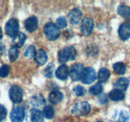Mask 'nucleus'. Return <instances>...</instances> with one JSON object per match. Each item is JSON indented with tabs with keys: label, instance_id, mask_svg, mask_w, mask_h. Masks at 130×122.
<instances>
[{
	"label": "nucleus",
	"instance_id": "nucleus-35",
	"mask_svg": "<svg viewBox=\"0 0 130 122\" xmlns=\"http://www.w3.org/2000/svg\"><path fill=\"white\" fill-rule=\"evenodd\" d=\"M3 38V32H2V29L1 27H0V39H2Z\"/></svg>",
	"mask_w": 130,
	"mask_h": 122
},
{
	"label": "nucleus",
	"instance_id": "nucleus-36",
	"mask_svg": "<svg viewBox=\"0 0 130 122\" xmlns=\"http://www.w3.org/2000/svg\"><path fill=\"white\" fill-rule=\"evenodd\" d=\"M97 122H102V121H97Z\"/></svg>",
	"mask_w": 130,
	"mask_h": 122
},
{
	"label": "nucleus",
	"instance_id": "nucleus-32",
	"mask_svg": "<svg viewBox=\"0 0 130 122\" xmlns=\"http://www.w3.org/2000/svg\"><path fill=\"white\" fill-rule=\"evenodd\" d=\"M57 25L58 27L60 29L65 28L67 25V22L66 18L63 16H60L57 19Z\"/></svg>",
	"mask_w": 130,
	"mask_h": 122
},
{
	"label": "nucleus",
	"instance_id": "nucleus-15",
	"mask_svg": "<svg viewBox=\"0 0 130 122\" xmlns=\"http://www.w3.org/2000/svg\"><path fill=\"white\" fill-rule=\"evenodd\" d=\"M34 61L39 66H43L46 62L48 60V56L45 51L43 49H39L36 51L35 56L34 57Z\"/></svg>",
	"mask_w": 130,
	"mask_h": 122
},
{
	"label": "nucleus",
	"instance_id": "nucleus-13",
	"mask_svg": "<svg viewBox=\"0 0 130 122\" xmlns=\"http://www.w3.org/2000/svg\"><path fill=\"white\" fill-rule=\"evenodd\" d=\"M82 17V12L78 8H74L71 10L68 14V19L72 24H77Z\"/></svg>",
	"mask_w": 130,
	"mask_h": 122
},
{
	"label": "nucleus",
	"instance_id": "nucleus-27",
	"mask_svg": "<svg viewBox=\"0 0 130 122\" xmlns=\"http://www.w3.org/2000/svg\"><path fill=\"white\" fill-rule=\"evenodd\" d=\"M55 71V66L53 64L50 63L44 69V75L46 78H51L53 76Z\"/></svg>",
	"mask_w": 130,
	"mask_h": 122
},
{
	"label": "nucleus",
	"instance_id": "nucleus-5",
	"mask_svg": "<svg viewBox=\"0 0 130 122\" xmlns=\"http://www.w3.org/2000/svg\"><path fill=\"white\" fill-rule=\"evenodd\" d=\"M23 96L22 89L18 85H13L9 90V97L13 103H20L22 100Z\"/></svg>",
	"mask_w": 130,
	"mask_h": 122
},
{
	"label": "nucleus",
	"instance_id": "nucleus-26",
	"mask_svg": "<svg viewBox=\"0 0 130 122\" xmlns=\"http://www.w3.org/2000/svg\"><path fill=\"white\" fill-rule=\"evenodd\" d=\"M103 90V86L100 83H97L95 85H93L89 89V92L91 95H97L102 93Z\"/></svg>",
	"mask_w": 130,
	"mask_h": 122
},
{
	"label": "nucleus",
	"instance_id": "nucleus-18",
	"mask_svg": "<svg viewBox=\"0 0 130 122\" xmlns=\"http://www.w3.org/2000/svg\"><path fill=\"white\" fill-rule=\"evenodd\" d=\"M109 97L110 100L113 101H119L124 100L125 98V94L123 92L118 89H113L109 94Z\"/></svg>",
	"mask_w": 130,
	"mask_h": 122
},
{
	"label": "nucleus",
	"instance_id": "nucleus-8",
	"mask_svg": "<svg viewBox=\"0 0 130 122\" xmlns=\"http://www.w3.org/2000/svg\"><path fill=\"white\" fill-rule=\"evenodd\" d=\"M44 116L41 111L37 109H30L27 115V122H43Z\"/></svg>",
	"mask_w": 130,
	"mask_h": 122
},
{
	"label": "nucleus",
	"instance_id": "nucleus-3",
	"mask_svg": "<svg viewBox=\"0 0 130 122\" xmlns=\"http://www.w3.org/2000/svg\"><path fill=\"white\" fill-rule=\"evenodd\" d=\"M91 106L90 104L86 101L77 102L75 104L72 109V114L77 116H86L90 113Z\"/></svg>",
	"mask_w": 130,
	"mask_h": 122
},
{
	"label": "nucleus",
	"instance_id": "nucleus-24",
	"mask_svg": "<svg viewBox=\"0 0 130 122\" xmlns=\"http://www.w3.org/2000/svg\"><path fill=\"white\" fill-rule=\"evenodd\" d=\"M19 57V51L17 48L15 46L12 45L8 51V58L10 62H14Z\"/></svg>",
	"mask_w": 130,
	"mask_h": 122
},
{
	"label": "nucleus",
	"instance_id": "nucleus-4",
	"mask_svg": "<svg viewBox=\"0 0 130 122\" xmlns=\"http://www.w3.org/2000/svg\"><path fill=\"white\" fill-rule=\"evenodd\" d=\"M19 23L16 19H10L6 22L5 30L6 34L12 38H15L19 33Z\"/></svg>",
	"mask_w": 130,
	"mask_h": 122
},
{
	"label": "nucleus",
	"instance_id": "nucleus-2",
	"mask_svg": "<svg viewBox=\"0 0 130 122\" xmlns=\"http://www.w3.org/2000/svg\"><path fill=\"white\" fill-rule=\"evenodd\" d=\"M44 33L49 40L55 41L60 37V30L54 23L48 22L44 25Z\"/></svg>",
	"mask_w": 130,
	"mask_h": 122
},
{
	"label": "nucleus",
	"instance_id": "nucleus-12",
	"mask_svg": "<svg viewBox=\"0 0 130 122\" xmlns=\"http://www.w3.org/2000/svg\"><path fill=\"white\" fill-rule=\"evenodd\" d=\"M25 28L29 33H33L37 29L38 26V20L36 17L31 16L26 19L24 23Z\"/></svg>",
	"mask_w": 130,
	"mask_h": 122
},
{
	"label": "nucleus",
	"instance_id": "nucleus-14",
	"mask_svg": "<svg viewBox=\"0 0 130 122\" xmlns=\"http://www.w3.org/2000/svg\"><path fill=\"white\" fill-rule=\"evenodd\" d=\"M69 69L66 65L62 64L58 67L55 72V75L57 78L61 80H65L69 75Z\"/></svg>",
	"mask_w": 130,
	"mask_h": 122
},
{
	"label": "nucleus",
	"instance_id": "nucleus-28",
	"mask_svg": "<svg viewBox=\"0 0 130 122\" xmlns=\"http://www.w3.org/2000/svg\"><path fill=\"white\" fill-rule=\"evenodd\" d=\"M36 53V50L34 46H29L24 52V56L29 58H33Z\"/></svg>",
	"mask_w": 130,
	"mask_h": 122
},
{
	"label": "nucleus",
	"instance_id": "nucleus-16",
	"mask_svg": "<svg viewBox=\"0 0 130 122\" xmlns=\"http://www.w3.org/2000/svg\"><path fill=\"white\" fill-rule=\"evenodd\" d=\"M45 99L42 94H38L33 95L30 100V103L34 107H43L45 104Z\"/></svg>",
	"mask_w": 130,
	"mask_h": 122
},
{
	"label": "nucleus",
	"instance_id": "nucleus-31",
	"mask_svg": "<svg viewBox=\"0 0 130 122\" xmlns=\"http://www.w3.org/2000/svg\"><path fill=\"white\" fill-rule=\"evenodd\" d=\"M73 91L77 96H83L84 95L86 94L85 88L83 86H80V85H77V86H75L73 88Z\"/></svg>",
	"mask_w": 130,
	"mask_h": 122
},
{
	"label": "nucleus",
	"instance_id": "nucleus-1",
	"mask_svg": "<svg viewBox=\"0 0 130 122\" xmlns=\"http://www.w3.org/2000/svg\"><path fill=\"white\" fill-rule=\"evenodd\" d=\"M77 57V51L72 46L66 47L59 51L58 59L59 62L63 64L69 60H74Z\"/></svg>",
	"mask_w": 130,
	"mask_h": 122
},
{
	"label": "nucleus",
	"instance_id": "nucleus-17",
	"mask_svg": "<svg viewBox=\"0 0 130 122\" xmlns=\"http://www.w3.org/2000/svg\"><path fill=\"white\" fill-rule=\"evenodd\" d=\"M63 98V95L62 92L58 90H54L50 93L48 95V99L50 102L53 104H58L60 102Z\"/></svg>",
	"mask_w": 130,
	"mask_h": 122
},
{
	"label": "nucleus",
	"instance_id": "nucleus-30",
	"mask_svg": "<svg viewBox=\"0 0 130 122\" xmlns=\"http://www.w3.org/2000/svg\"><path fill=\"white\" fill-rule=\"evenodd\" d=\"M10 72V67L8 65L4 64L0 67V77L6 78Z\"/></svg>",
	"mask_w": 130,
	"mask_h": 122
},
{
	"label": "nucleus",
	"instance_id": "nucleus-11",
	"mask_svg": "<svg viewBox=\"0 0 130 122\" xmlns=\"http://www.w3.org/2000/svg\"><path fill=\"white\" fill-rule=\"evenodd\" d=\"M119 36L122 40L125 41L130 38V24L124 22L119 26L118 29Z\"/></svg>",
	"mask_w": 130,
	"mask_h": 122
},
{
	"label": "nucleus",
	"instance_id": "nucleus-34",
	"mask_svg": "<svg viewBox=\"0 0 130 122\" xmlns=\"http://www.w3.org/2000/svg\"><path fill=\"white\" fill-rule=\"evenodd\" d=\"M99 102L100 104H105L107 103L108 98L106 94H102L99 97Z\"/></svg>",
	"mask_w": 130,
	"mask_h": 122
},
{
	"label": "nucleus",
	"instance_id": "nucleus-7",
	"mask_svg": "<svg viewBox=\"0 0 130 122\" xmlns=\"http://www.w3.org/2000/svg\"><path fill=\"white\" fill-rule=\"evenodd\" d=\"M96 74L95 69L93 67H88L84 69L83 72L81 76V81L85 84H90L95 81Z\"/></svg>",
	"mask_w": 130,
	"mask_h": 122
},
{
	"label": "nucleus",
	"instance_id": "nucleus-25",
	"mask_svg": "<svg viewBox=\"0 0 130 122\" xmlns=\"http://www.w3.org/2000/svg\"><path fill=\"white\" fill-rule=\"evenodd\" d=\"M42 113L43 114V116L45 117L46 118L52 119L55 115V110L53 107L50 106V105H47L43 108Z\"/></svg>",
	"mask_w": 130,
	"mask_h": 122
},
{
	"label": "nucleus",
	"instance_id": "nucleus-23",
	"mask_svg": "<svg viewBox=\"0 0 130 122\" xmlns=\"http://www.w3.org/2000/svg\"><path fill=\"white\" fill-rule=\"evenodd\" d=\"M113 69L118 74H124L126 71V67L123 62H116L113 65Z\"/></svg>",
	"mask_w": 130,
	"mask_h": 122
},
{
	"label": "nucleus",
	"instance_id": "nucleus-10",
	"mask_svg": "<svg viewBox=\"0 0 130 122\" xmlns=\"http://www.w3.org/2000/svg\"><path fill=\"white\" fill-rule=\"evenodd\" d=\"M94 27L93 21L90 18H85L82 20L81 24V30L83 34L85 36H89L91 34Z\"/></svg>",
	"mask_w": 130,
	"mask_h": 122
},
{
	"label": "nucleus",
	"instance_id": "nucleus-29",
	"mask_svg": "<svg viewBox=\"0 0 130 122\" xmlns=\"http://www.w3.org/2000/svg\"><path fill=\"white\" fill-rule=\"evenodd\" d=\"M129 116L128 113L126 111H121L119 113L118 122H128Z\"/></svg>",
	"mask_w": 130,
	"mask_h": 122
},
{
	"label": "nucleus",
	"instance_id": "nucleus-9",
	"mask_svg": "<svg viewBox=\"0 0 130 122\" xmlns=\"http://www.w3.org/2000/svg\"><path fill=\"white\" fill-rule=\"evenodd\" d=\"M84 69L85 67L82 64L77 63L73 65L72 67H71V69L69 72L71 80L73 81H78V80H81Z\"/></svg>",
	"mask_w": 130,
	"mask_h": 122
},
{
	"label": "nucleus",
	"instance_id": "nucleus-19",
	"mask_svg": "<svg viewBox=\"0 0 130 122\" xmlns=\"http://www.w3.org/2000/svg\"><path fill=\"white\" fill-rule=\"evenodd\" d=\"M129 86V80L126 78H119L115 83V86L116 89L123 92L126 90Z\"/></svg>",
	"mask_w": 130,
	"mask_h": 122
},
{
	"label": "nucleus",
	"instance_id": "nucleus-20",
	"mask_svg": "<svg viewBox=\"0 0 130 122\" xmlns=\"http://www.w3.org/2000/svg\"><path fill=\"white\" fill-rule=\"evenodd\" d=\"M118 13L120 16L130 22V7L126 5H119L118 7Z\"/></svg>",
	"mask_w": 130,
	"mask_h": 122
},
{
	"label": "nucleus",
	"instance_id": "nucleus-33",
	"mask_svg": "<svg viewBox=\"0 0 130 122\" xmlns=\"http://www.w3.org/2000/svg\"><path fill=\"white\" fill-rule=\"evenodd\" d=\"M7 115V110L4 105L0 104V121L5 119Z\"/></svg>",
	"mask_w": 130,
	"mask_h": 122
},
{
	"label": "nucleus",
	"instance_id": "nucleus-22",
	"mask_svg": "<svg viewBox=\"0 0 130 122\" xmlns=\"http://www.w3.org/2000/svg\"><path fill=\"white\" fill-rule=\"evenodd\" d=\"M110 76V71L106 68L100 69L98 73V79L100 83H105L109 80Z\"/></svg>",
	"mask_w": 130,
	"mask_h": 122
},
{
	"label": "nucleus",
	"instance_id": "nucleus-6",
	"mask_svg": "<svg viewBox=\"0 0 130 122\" xmlns=\"http://www.w3.org/2000/svg\"><path fill=\"white\" fill-rule=\"evenodd\" d=\"M25 114V108L24 107L21 105L15 106L10 112V119L12 122H22Z\"/></svg>",
	"mask_w": 130,
	"mask_h": 122
},
{
	"label": "nucleus",
	"instance_id": "nucleus-21",
	"mask_svg": "<svg viewBox=\"0 0 130 122\" xmlns=\"http://www.w3.org/2000/svg\"><path fill=\"white\" fill-rule=\"evenodd\" d=\"M26 39V36L24 33L20 32L17 35V36L13 39V46L16 47L17 48H20L24 45V43Z\"/></svg>",
	"mask_w": 130,
	"mask_h": 122
}]
</instances>
